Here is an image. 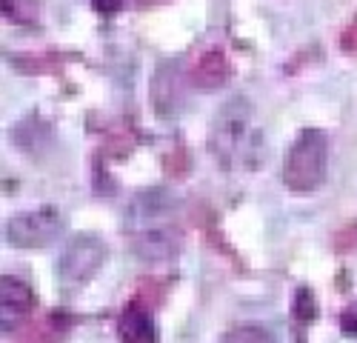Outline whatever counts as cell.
Wrapping results in <instances>:
<instances>
[{
  "mask_svg": "<svg viewBox=\"0 0 357 343\" xmlns=\"http://www.w3.org/2000/svg\"><path fill=\"white\" fill-rule=\"evenodd\" d=\"M209 152L229 175L255 172L266 163V135L246 95H234L218 109L209 129Z\"/></svg>",
  "mask_w": 357,
  "mask_h": 343,
  "instance_id": "obj_1",
  "label": "cell"
},
{
  "mask_svg": "<svg viewBox=\"0 0 357 343\" xmlns=\"http://www.w3.org/2000/svg\"><path fill=\"white\" fill-rule=\"evenodd\" d=\"M329 135L323 129H303L283 158V183L294 195H312L323 186L329 172Z\"/></svg>",
  "mask_w": 357,
  "mask_h": 343,
  "instance_id": "obj_2",
  "label": "cell"
},
{
  "mask_svg": "<svg viewBox=\"0 0 357 343\" xmlns=\"http://www.w3.org/2000/svg\"><path fill=\"white\" fill-rule=\"evenodd\" d=\"M66 232V218L54 206L15 212L6 220V241L17 249H46Z\"/></svg>",
  "mask_w": 357,
  "mask_h": 343,
  "instance_id": "obj_3",
  "label": "cell"
},
{
  "mask_svg": "<svg viewBox=\"0 0 357 343\" xmlns=\"http://www.w3.org/2000/svg\"><path fill=\"white\" fill-rule=\"evenodd\" d=\"M106 257H109V249L100 238L77 235L63 246L61 257H57V280H61L66 289H83V286L100 272Z\"/></svg>",
  "mask_w": 357,
  "mask_h": 343,
  "instance_id": "obj_4",
  "label": "cell"
},
{
  "mask_svg": "<svg viewBox=\"0 0 357 343\" xmlns=\"http://www.w3.org/2000/svg\"><path fill=\"white\" fill-rule=\"evenodd\" d=\"M172 206H174V197L163 189H149L140 192L126 215V226L129 232H140V229H152V226H166L163 220L172 218Z\"/></svg>",
  "mask_w": 357,
  "mask_h": 343,
  "instance_id": "obj_5",
  "label": "cell"
},
{
  "mask_svg": "<svg viewBox=\"0 0 357 343\" xmlns=\"http://www.w3.org/2000/svg\"><path fill=\"white\" fill-rule=\"evenodd\" d=\"M181 249V238L169 226H152L132 232V252L143 264H166Z\"/></svg>",
  "mask_w": 357,
  "mask_h": 343,
  "instance_id": "obj_6",
  "label": "cell"
},
{
  "mask_svg": "<svg viewBox=\"0 0 357 343\" xmlns=\"http://www.w3.org/2000/svg\"><path fill=\"white\" fill-rule=\"evenodd\" d=\"M35 306V295L29 289V283L17 277H3L0 280V326L3 332H12Z\"/></svg>",
  "mask_w": 357,
  "mask_h": 343,
  "instance_id": "obj_7",
  "label": "cell"
},
{
  "mask_svg": "<svg viewBox=\"0 0 357 343\" xmlns=\"http://www.w3.org/2000/svg\"><path fill=\"white\" fill-rule=\"evenodd\" d=\"M181 83H183L181 63H177V61L160 63V69H158V75H155V83H152V92L166 89V95H158V98H155V109H158V114H163V118H174V114L181 112V106H183Z\"/></svg>",
  "mask_w": 357,
  "mask_h": 343,
  "instance_id": "obj_8",
  "label": "cell"
},
{
  "mask_svg": "<svg viewBox=\"0 0 357 343\" xmlns=\"http://www.w3.org/2000/svg\"><path fill=\"white\" fill-rule=\"evenodd\" d=\"M121 337L123 340H132V343H149L155 340V318L152 312L132 303L123 314H121Z\"/></svg>",
  "mask_w": 357,
  "mask_h": 343,
  "instance_id": "obj_9",
  "label": "cell"
},
{
  "mask_svg": "<svg viewBox=\"0 0 357 343\" xmlns=\"http://www.w3.org/2000/svg\"><path fill=\"white\" fill-rule=\"evenodd\" d=\"M294 318L303 321V323L314 318V298H312V292L306 289V286L294 292Z\"/></svg>",
  "mask_w": 357,
  "mask_h": 343,
  "instance_id": "obj_10",
  "label": "cell"
},
{
  "mask_svg": "<svg viewBox=\"0 0 357 343\" xmlns=\"http://www.w3.org/2000/svg\"><path fill=\"white\" fill-rule=\"evenodd\" d=\"M223 340H272V335L263 326H241V329L223 335Z\"/></svg>",
  "mask_w": 357,
  "mask_h": 343,
  "instance_id": "obj_11",
  "label": "cell"
},
{
  "mask_svg": "<svg viewBox=\"0 0 357 343\" xmlns=\"http://www.w3.org/2000/svg\"><path fill=\"white\" fill-rule=\"evenodd\" d=\"M123 3H126V0H92V9L98 15H103V17H114L117 12L123 9Z\"/></svg>",
  "mask_w": 357,
  "mask_h": 343,
  "instance_id": "obj_12",
  "label": "cell"
}]
</instances>
